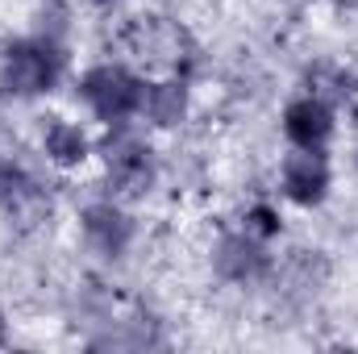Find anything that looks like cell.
I'll list each match as a JSON object with an SVG mask.
<instances>
[{
	"mask_svg": "<svg viewBox=\"0 0 358 354\" xmlns=\"http://www.w3.org/2000/svg\"><path fill=\"white\" fill-rule=\"evenodd\" d=\"M63 76V50L50 38H17L0 50V92L13 100H34Z\"/></svg>",
	"mask_w": 358,
	"mask_h": 354,
	"instance_id": "1",
	"label": "cell"
},
{
	"mask_svg": "<svg viewBox=\"0 0 358 354\" xmlns=\"http://www.w3.org/2000/svg\"><path fill=\"white\" fill-rule=\"evenodd\" d=\"M142 92H146V80H138L121 63H96L80 76V100L104 125H125L129 117H138L142 113Z\"/></svg>",
	"mask_w": 358,
	"mask_h": 354,
	"instance_id": "2",
	"label": "cell"
},
{
	"mask_svg": "<svg viewBox=\"0 0 358 354\" xmlns=\"http://www.w3.org/2000/svg\"><path fill=\"white\" fill-rule=\"evenodd\" d=\"M104 171H108V187L117 196H142L155 187V150L125 125H113V138L104 142Z\"/></svg>",
	"mask_w": 358,
	"mask_h": 354,
	"instance_id": "3",
	"label": "cell"
},
{
	"mask_svg": "<svg viewBox=\"0 0 358 354\" xmlns=\"http://www.w3.org/2000/svg\"><path fill=\"white\" fill-rule=\"evenodd\" d=\"M334 129H338V121H334V108L317 96V92H308V96H296L287 108H283V134H287V142L296 146V150H329V142H334Z\"/></svg>",
	"mask_w": 358,
	"mask_h": 354,
	"instance_id": "4",
	"label": "cell"
},
{
	"mask_svg": "<svg viewBox=\"0 0 358 354\" xmlns=\"http://www.w3.org/2000/svg\"><path fill=\"white\" fill-rule=\"evenodd\" d=\"M283 196L300 208H317L329 187H334V171H329V159L321 150H292L283 159Z\"/></svg>",
	"mask_w": 358,
	"mask_h": 354,
	"instance_id": "5",
	"label": "cell"
},
{
	"mask_svg": "<svg viewBox=\"0 0 358 354\" xmlns=\"http://www.w3.org/2000/svg\"><path fill=\"white\" fill-rule=\"evenodd\" d=\"M213 267H217V275L229 279V283H255V279L271 267L267 242L255 238L250 229L225 234V238L217 242V250H213Z\"/></svg>",
	"mask_w": 358,
	"mask_h": 354,
	"instance_id": "6",
	"label": "cell"
},
{
	"mask_svg": "<svg viewBox=\"0 0 358 354\" xmlns=\"http://www.w3.org/2000/svg\"><path fill=\"white\" fill-rule=\"evenodd\" d=\"M84 238L96 255L104 259H121L134 242V217L113 204V200H100V204H88L84 208Z\"/></svg>",
	"mask_w": 358,
	"mask_h": 354,
	"instance_id": "7",
	"label": "cell"
},
{
	"mask_svg": "<svg viewBox=\"0 0 358 354\" xmlns=\"http://www.w3.org/2000/svg\"><path fill=\"white\" fill-rule=\"evenodd\" d=\"M138 117H146L150 125H159V129H171L179 125L183 117H187V84L171 76V80H159V84H146L142 92V113Z\"/></svg>",
	"mask_w": 358,
	"mask_h": 354,
	"instance_id": "8",
	"label": "cell"
},
{
	"mask_svg": "<svg viewBox=\"0 0 358 354\" xmlns=\"http://www.w3.org/2000/svg\"><path fill=\"white\" fill-rule=\"evenodd\" d=\"M42 150L55 167H80L92 155L88 134L76 125V121H63V117H50L46 129H42Z\"/></svg>",
	"mask_w": 358,
	"mask_h": 354,
	"instance_id": "9",
	"label": "cell"
},
{
	"mask_svg": "<svg viewBox=\"0 0 358 354\" xmlns=\"http://www.w3.org/2000/svg\"><path fill=\"white\" fill-rule=\"evenodd\" d=\"M246 229H250L255 238H263V242H267V238L279 234V217L271 213L267 204H259V208H250V213H246Z\"/></svg>",
	"mask_w": 358,
	"mask_h": 354,
	"instance_id": "10",
	"label": "cell"
},
{
	"mask_svg": "<svg viewBox=\"0 0 358 354\" xmlns=\"http://www.w3.org/2000/svg\"><path fill=\"white\" fill-rule=\"evenodd\" d=\"M13 176H17V171H13V167L0 159V187H4V183H13Z\"/></svg>",
	"mask_w": 358,
	"mask_h": 354,
	"instance_id": "11",
	"label": "cell"
},
{
	"mask_svg": "<svg viewBox=\"0 0 358 354\" xmlns=\"http://www.w3.org/2000/svg\"><path fill=\"white\" fill-rule=\"evenodd\" d=\"M8 342V321H4V313H0V346Z\"/></svg>",
	"mask_w": 358,
	"mask_h": 354,
	"instance_id": "12",
	"label": "cell"
},
{
	"mask_svg": "<svg viewBox=\"0 0 358 354\" xmlns=\"http://www.w3.org/2000/svg\"><path fill=\"white\" fill-rule=\"evenodd\" d=\"M92 4H100V8H108V4H117V0H92Z\"/></svg>",
	"mask_w": 358,
	"mask_h": 354,
	"instance_id": "13",
	"label": "cell"
},
{
	"mask_svg": "<svg viewBox=\"0 0 358 354\" xmlns=\"http://www.w3.org/2000/svg\"><path fill=\"white\" fill-rule=\"evenodd\" d=\"M346 4H358V0H346Z\"/></svg>",
	"mask_w": 358,
	"mask_h": 354,
	"instance_id": "14",
	"label": "cell"
}]
</instances>
